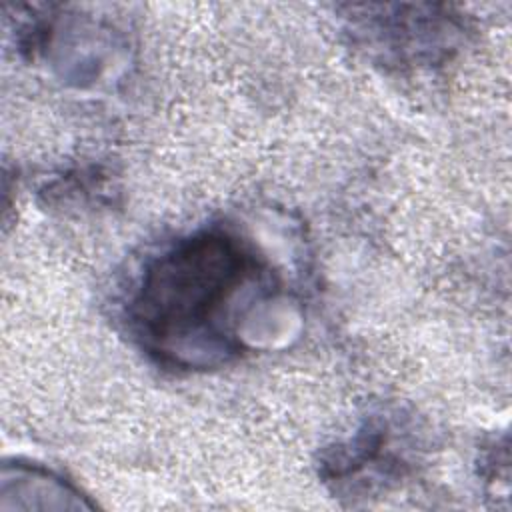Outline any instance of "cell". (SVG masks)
<instances>
[{
	"label": "cell",
	"instance_id": "cell-2",
	"mask_svg": "<svg viewBox=\"0 0 512 512\" xmlns=\"http://www.w3.org/2000/svg\"><path fill=\"white\" fill-rule=\"evenodd\" d=\"M10 498L16 500L10 502L6 510L22 508L24 500H28L26 508H38L36 498H44L48 508H92V504L86 502V498L74 486L46 470L32 466H16L14 478L8 472H4L2 502Z\"/></svg>",
	"mask_w": 512,
	"mask_h": 512
},
{
	"label": "cell",
	"instance_id": "cell-1",
	"mask_svg": "<svg viewBox=\"0 0 512 512\" xmlns=\"http://www.w3.org/2000/svg\"><path fill=\"white\" fill-rule=\"evenodd\" d=\"M262 284V262L240 238L224 230L196 232L146 266L130 304L132 326L158 360L212 368L240 354L234 306Z\"/></svg>",
	"mask_w": 512,
	"mask_h": 512
}]
</instances>
